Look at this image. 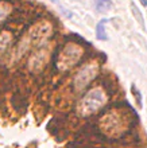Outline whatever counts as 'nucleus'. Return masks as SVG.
<instances>
[{
	"label": "nucleus",
	"mask_w": 147,
	"mask_h": 148,
	"mask_svg": "<svg viewBox=\"0 0 147 148\" xmlns=\"http://www.w3.org/2000/svg\"><path fill=\"white\" fill-rule=\"evenodd\" d=\"M105 102H107V96H105L104 90L101 88H93L89 92H86L80 100L78 113L84 117L90 116L93 113L99 112L105 105Z\"/></svg>",
	"instance_id": "1"
},
{
	"label": "nucleus",
	"mask_w": 147,
	"mask_h": 148,
	"mask_svg": "<svg viewBox=\"0 0 147 148\" xmlns=\"http://www.w3.org/2000/svg\"><path fill=\"white\" fill-rule=\"evenodd\" d=\"M82 55V50L81 47L76 46L73 43L70 45H66L65 49L61 51L58 58V62H57V66L61 69V70H68L72 66H74L76 63L78 62V59L81 58Z\"/></svg>",
	"instance_id": "2"
},
{
	"label": "nucleus",
	"mask_w": 147,
	"mask_h": 148,
	"mask_svg": "<svg viewBox=\"0 0 147 148\" xmlns=\"http://www.w3.org/2000/svg\"><path fill=\"white\" fill-rule=\"evenodd\" d=\"M97 74H99V65L96 62L84 65L74 77L73 84L76 90H82L84 88H86L97 77Z\"/></svg>",
	"instance_id": "3"
},
{
	"label": "nucleus",
	"mask_w": 147,
	"mask_h": 148,
	"mask_svg": "<svg viewBox=\"0 0 147 148\" xmlns=\"http://www.w3.org/2000/svg\"><path fill=\"white\" fill-rule=\"evenodd\" d=\"M108 23V19L107 18H103L101 20H99V23L96 24V28H95V35H96L97 40H108V35H107V31H105V26Z\"/></svg>",
	"instance_id": "4"
},
{
	"label": "nucleus",
	"mask_w": 147,
	"mask_h": 148,
	"mask_svg": "<svg viewBox=\"0 0 147 148\" xmlns=\"http://www.w3.org/2000/svg\"><path fill=\"white\" fill-rule=\"evenodd\" d=\"M92 1L99 12H108L112 8V0H92Z\"/></svg>",
	"instance_id": "5"
},
{
	"label": "nucleus",
	"mask_w": 147,
	"mask_h": 148,
	"mask_svg": "<svg viewBox=\"0 0 147 148\" xmlns=\"http://www.w3.org/2000/svg\"><path fill=\"white\" fill-rule=\"evenodd\" d=\"M11 10H12V7L10 3H7V1H1L0 3V24L7 19V16L10 15Z\"/></svg>",
	"instance_id": "6"
},
{
	"label": "nucleus",
	"mask_w": 147,
	"mask_h": 148,
	"mask_svg": "<svg viewBox=\"0 0 147 148\" xmlns=\"http://www.w3.org/2000/svg\"><path fill=\"white\" fill-rule=\"evenodd\" d=\"M10 42H11V35L8 32H1L0 34V55L7 50Z\"/></svg>",
	"instance_id": "7"
},
{
	"label": "nucleus",
	"mask_w": 147,
	"mask_h": 148,
	"mask_svg": "<svg viewBox=\"0 0 147 148\" xmlns=\"http://www.w3.org/2000/svg\"><path fill=\"white\" fill-rule=\"evenodd\" d=\"M131 8H132V12H134V15L138 18V22H139L140 24H142V27H144V22H143V16H142V12L138 10V7H136L134 3H131Z\"/></svg>",
	"instance_id": "8"
},
{
	"label": "nucleus",
	"mask_w": 147,
	"mask_h": 148,
	"mask_svg": "<svg viewBox=\"0 0 147 148\" xmlns=\"http://www.w3.org/2000/svg\"><path fill=\"white\" fill-rule=\"evenodd\" d=\"M131 90H132V93H135V97L136 100H138V105H142V98H140V92L138 90V88H136L135 85H132L131 86Z\"/></svg>",
	"instance_id": "9"
},
{
	"label": "nucleus",
	"mask_w": 147,
	"mask_h": 148,
	"mask_svg": "<svg viewBox=\"0 0 147 148\" xmlns=\"http://www.w3.org/2000/svg\"><path fill=\"white\" fill-rule=\"evenodd\" d=\"M140 1V4L143 5V7H147V0H139Z\"/></svg>",
	"instance_id": "10"
}]
</instances>
